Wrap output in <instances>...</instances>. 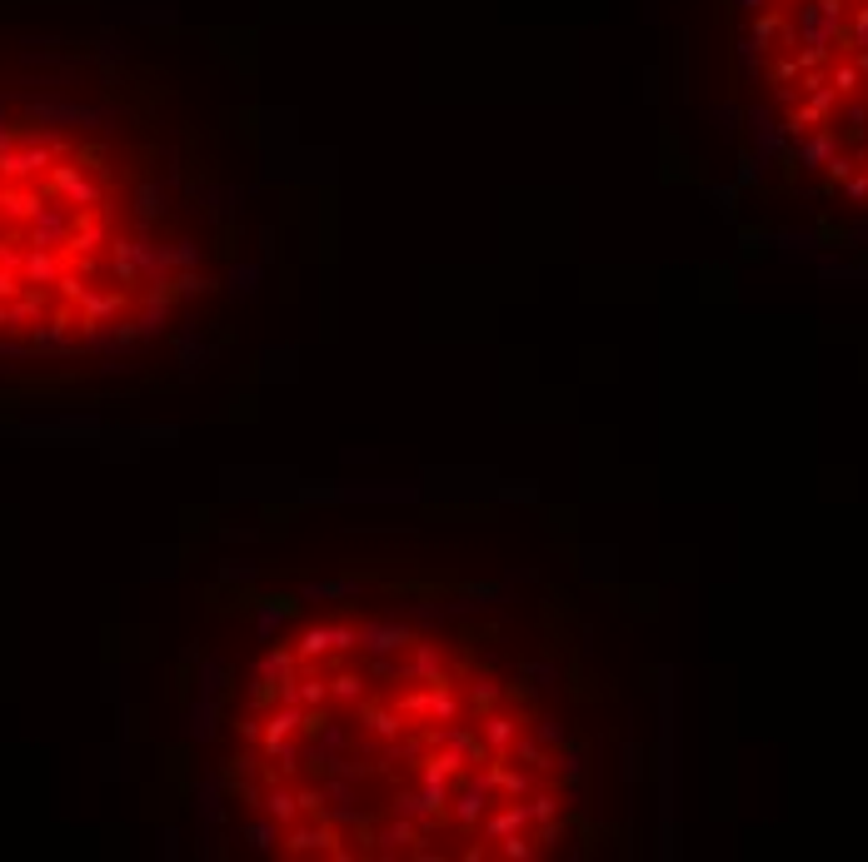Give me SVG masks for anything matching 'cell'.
<instances>
[{"instance_id":"cell-1","label":"cell","mask_w":868,"mask_h":862,"mask_svg":"<svg viewBox=\"0 0 868 862\" xmlns=\"http://www.w3.org/2000/svg\"><path fill=\"white\" fill-rule=\"evenodd\" d=\"M738 45L778 125L868 190V0H734Z\"/></svg>"}]
</instances>
